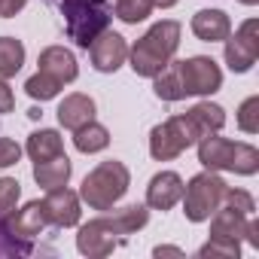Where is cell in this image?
<instances>
[{"label": "cell", "instance_id": "6da1fadb", "mask_svg": "<svg viewBox=\"0 0 259 259\" xmlns=\"http://www.w3.org/2000/svg\"><path fill=\"white\" fill-rule=\"evenodd\" d=\"M180 37H183V25L174 19H162L156 22L135 46H128V67L138 76L153 79L162 67H168L180 49Z\"/></svg>", "mask_w": 259, "mask_h": 259}, {"label": "cell", "instance_id": "7a4b0ae2", "mask_svg": "<svg viewBox=\"0 0 259 259\" xmlns=\"http://www.w3.org/2000/svg\"><path fill=\"white\" fill-rule=\"evenodd\" d=\"M128 186H132V171L119 159H110L85 174L79 186V201H85L92 210H113V204L122 201Z\"/></svg>", "mask_w": 259, "mask_h": 259}, {"label": "cell", "instance_id": "3957f363", "mask_svg": "<svg viewBox=\"0 0 259 259\" xmlns=\"http://www.w3.org/2000/svg\"><path fill=\"white\" fill-rule=\"evenodd\" d=\"M67 37L79 46L89 49L98 34H104L113 22V7L107 0H58Z\"/></svg>", "mask_w": 259, "mask_h": 259}, {"label": "cell", "instance_id": "277c9868", "mask_svg": "<svg viewBox=\"0 0 259 259\" xmlns=\"http://www.w3.org/2000/svg\"><path fill=\"white\" fill-rule=\"evenodd\" d=\"M229 183L220 177V171H201L195 174L189 183H183V213L189 223H207L213 217V210L223 204V195H226Z\"/></svg>", "mask_w": 259, "mask_h": 259}, {"label": "cell", "instance_id": "5b68a950", "mask_svg": "<svg viewBox=\"0 0 259 259\" xmlns=\"http://www.w3.org/2000/svg\"><path fill=\"white\" fill-rule=\"evenodd\" d=\"M195 144H198V138L192 132L186 113H177V116L153 125V132H150V156L156 162H171Z\"/></svg>", "mask_w": 259, "mask_h": 259}, {"label": "cell", "instance_id": "8992f818", "mask_svg": "<svg viewBox=\"0 0 259 259\" xmlns=\"http://www.w3.org/2000/svg\"><path fill=\"white\" fill-rule=\"evenodd\" d=\"M122 238L125 235L116 226L113 213L104 210L101 217H95V220H89V223L79 226V232H76V250L82 256H89V259H104V256H110L119 247Z\"/></svg>", "mask_w": 259, "mask_h": 259}, {"label": "cell", "instance_id": "52a82bcc", "mask_svg": "<svg viewBox=\"0 0 259 259\" xmlns=\"http://www.w3.org/2000/svg\"><path fill=\"white\" fill-rule=\"evenodd\" d=\"M177 67H180V79H183L186 98L189 95L207 98V95L223 89V70H220V64L210 55H192L186 61H177Z\"/></svg>", "mask_w": 259, "mask_h": 259}, {"label": "cell", "instance_id": "ba28073f", "mask_svg": "<svg viewBox=\"0 0 259 259\" xmlns=\"http://www.w3.org/2000/svg\"><path fill=\"white\" fill-rule=\"evenodd\" d=\"M223 58L229 64L232 73H247L256 58H259V22L256 19H247L235 34H229L223 40Z\"/></svg>", "mask_w": 259, "mask_h": 259}, {"label": "cell", "instance_id": "9c48e42d", "mask_svg": "<svg viewBox=\"0 0 259 259\" xmlns=\"http://www.w3.org/2000/svg\"><path fill=\"white\" fill-rule=\"evenodd\" d=\"M85 52H89L92 67L98 73H116L128 61V43H125V37L116 34V31H110V28L104 34H98Z\"/></svg>", "mask_w": 259, "mask_h": 259}, {"label": "cell", "instance_id": "30bf717a", "mask_svg": "<svg viewBox=\"0 0 259 259\" xmlns=\"http://www.w3.org/2000/svg\"><path fill=\"white\" fill-rule=\"evenodd\" d=\"M79 192L67 189V186H55V189H46V198H43V213H46V223L49 226H58V229H70V226H79V217H82V207H79Z\"/></svg>", "mask_w": 259, "mask_h": 259}, {"label": "cell", "instance_id": "8fae6325", "mask_svg": "<svg viewBox=\"0 0 259 259\" xmlns=\"http://www.w3.org/2000/svg\"><path fill=\"white\" fill-rule=\"evenodd\" d=\"M195 147H198V162H201L207 171H235V150H238V141L207 135V138H201Z\"/></svg>", "mask_w": 259, "mask_h": 259}, {"label": "cell", "instance_id": "7c38bea8", "mask_svg": "<svg viewBox=\"0 0 259 259\" xmlns=\"http://www.w3.org/2000/svg\"><path fill=\"white\" fill-rule=\"evenodd\" d=\"M183 195V177L177 171H159L147 186V207L150 210H171Z\"/></svg>", "mask_w": 259, "mask_h": 259}, {"label": "cell", "instance_id": "4fadbf2b", "mask_svg": "<svg viewBox=\"0 0 259 259\" xmlns=\"http://www.w3.org/2000/svg\"><path fill=\"white\" fill-rule=\"evenodd\" d=\"M37 64H40L37 70H43V73L55 76L61 85H67V82H73V79L79 76V67H76V55H73L70 49H64V46H46V49L40 52Z\"/></svg>", "mask_w": 259, "mask_h": 259}, {"label": "cell", "instance_id": "5bb4252c", "mask_svg": "<svg viewBox=\"0 0 259 259\" xmlns=\"http://www.w3.org/2000/svg\"><path fill=\"white\" fill-rule=\"evenodd\" d=\"M55 113H58V125H61V128L76 132V128H82L85 122L95 119V101H92L89 95H82V92H73V95H67V98L58 104Z\"/></svg>", "mask_w": 259, "mask_h": 259}, {"label": "cell", "instance_id": "9a60e30c", "mask_svg": "<svg viewBox=\"0 0 259 259\" xmlns=\"http://www.w3.org/2000/svg\"><path fill=\"white\" fill-rule=\"evenodd\" d=\"M7 226L13 235L25 238V241H34L49 223H46V213H43V201H28L22 210H13L7 217Z\"/></svg>", "mask_w": 259, "mask_h": 259}, {"label": "cell", "instance_id": "2e32d148", "mask_svg": "<svg viewBox=\"0 0 259 259\" xmlns=\"http://www.w3.org/2000/svg\"><path fill=\"white\" fill-rule=\"evenodd\" d=\"M186 119L192 125L195 138H207V135H220L223 125H226V110L220 104H210V101H198L195 107L186 110Z\"/></svg>", "mask_w": 259, "mask_h": 259}, {"label": "cell", "instance_id": "e0dca14e", "mask_svg": "<svg viewBox=\"0 0 259 259\" xmlns=\"http://www.w3.org/2000/svg\"><path fill=\"white\" fill-rule=\"evenodd\" d=\"M192 34L204 43H223L232 34V22L223 10H198L192 16Z\"/></svg>", "mask_w": 259, "mask_h": 259}, {"label": "cell", "instance_id": "ac0fdd59", "mask_svg": "<svg viewBox=\"0 0 259 259\" xmlns=\"http://www.w3.org/2000/svg\"><path fill=\"white\" fill-rule=\"evenodd\" d=\"M70 174H73V162H70L64 153H61V156H52V159H46V162H34V180H37V186H43V189L67 186Z\"/></svg>", "mask_w": 259, "mask_h": 259}, {"label": "cell", "instance_id": "d6986e66", "mask_svg": "<svg viewBox=\"0 0 259 259\" xmlns=\"http://www.w3.org/2000/svg\"><path fill=\"white\" fill-rule=\"evenodd\" d=\"M247 220H250L247 213H241V210H235L229 204H220L213 210V217H210V235L213 238H235V241H241L244 232H247Z\"/></svg>", "mask_w": 259, "mask_h": 259}, {"label": "cell", "instance_id": "ffe728a7", "mask_svg": "<svg viewBox=\"0 0 259 259\" xmlns=\"http://www.w3.org/2000/svg\"><path fill=\"white\" fill-rule=\"evenodd\" d=\"M25 153L31 156V162H46V159L64 153V138L55 132V128H40V132H34L28 138Z\"/></svg>", "mask_w": 259, "mask_h": 259}, {"label": "cell", "instance_id": "44dd1931", "mask_svg": "<svg viewBox=\"0 0 259 259\" xmlns=\"http://www.w3.org/2000/svg\"><path fill=\"white\" fill-rule=\"evenodd\" d=\"M73 147L82 153V156H95V153H104L110 147V132L101 125V122H85L82 128L73 132Z\"/></svg>", "mask_w": 259, "mask_h": 259}, {"label": "cell", "instance_id": "7402d4cb", "mask_svg": "<svg viewBox=\"0 0 259 259\" xmlns=\"http://www.w3.org/2000/svg\"><path fill=\"white\" fill-rule=\"evenodd\" d=\"M153 92H156V98L159 101H183L186 98V92H183V79H180V67H177V61H171L168 67H162L156 76H153Z\"/></svg>", "mask_w": 259, "mask_h": 259}, {"label": "cell", "instance_id": "603a6c76", "mask_svg": "<svg viewBox=\"0 0 259 259\" xmlns=\"http://www.w3.org/2000/svg\"><path fill=\"white\" fill-rule=\"evenodd\" d=\"M25 64V43L16 37H0V76L10 79Z\"/></svg>", "mask_w": 259, "mask_h": 259}, {"label": "cell", "instance_id": "cb8c5ba5", "mask_svg": "<svg viewBox=\"0 0 259 259\" xmlns=\"http://www.w3.org/2000/svg\"><path fill=\"white\" fill-rule=\"evenodd\" d=\"M153 13V0H113V16L125 25L147 22Z\"/></svg>", "mask_w": 259, "mask_h": 259}, {"label": "cell", "instance_id": "d4e9b609", "mask_svg": "<svg viewBox=\"0 0 259 259\" xmlns=\"http://www.w3.org/2000/svg\"><path fill=\"white\" fill-rule=\"evenodd\" d=\"M113 220H116V226L122 229V235H135V232H141V229L150 223V207H147V204H128V207L116 210Z\"/></svg>", "mask_w": 259, "mask_h": 259}, {"label": "cell", "instance_id": "484cf974", "mask_svg": "<svg viewBox=\"0 0 259 259\" xmlns=\"http://www.w3.org/2000/svg\"><path fill=\"white\" fill-rule=\"evenodd\" d=\"M64 85L55 79V76H49V73H43V70H37L34 76H28V82H25V92L34 98V101H52V98H58V92H61Z\"/></svg>", "mask_w": 259, "mask_h": 259}, {"label": "cell", "instance_id": "4316f807", "mask_svg": "<svg viewBox=\"0 0 259 259\" xmlns=\"http://www.w3.org/2000/svg\"><path fill=\"white\" fill-rule=\"evenodd\" d=\"M238 253H241V241H235V238H213L210 235V241L198 247L201 259H238Z\"/></svg>", "mask_w": 259, "mask_h": 259}, {"label": "cell", "instance_id": "83f0119b", "mask_svg": "<svg viewBox=\"0 0 259 259\" xmlns=\"http://www.w3.org/2000/svg\"><path fill=\"white\" fill-rule=\"evenodd\" d=\"M34 253V244L13 235L7 220H0V256H31Z\"/></svg>", "mask_w": 259, "mask_h": 259}, {"label": "cell", "instance_id": "f1b7e54d", "mask_svg": "<svg viewBox=\"0 0 259 259\" xmlns=\"http://www.w3.org/2000/svg\"><path fill=\"white\" fill-rule=\"evenodd\" d=\"M235 122H238V128L244 135H256L259 132V95H250L247 101H241Z\"/></svg>", "mask_w": 259, "mask_h": 259}, {"label": "cell", "instance_id": "f546056e", "mask_svg": "<svg viewBox=\"0 0 259 259\" xmlns=\"http://www.w3.org/2000/svg\"><path fill=\"white\" fill-rule=\"evenodd\" d=\"M256 171H259V150H256L253 144L238 141V150H235V171H232V174L253 177Z\"/></svg>", "mask_w": 259, "mask_h": 259}, {"label": "cell", "instance_id": "4dcf8cb0", "mask_svg": "<svg viewBox=\"0 0 259 259\" xmlns=\"http://www.w3.org/2000/svg\"><path fill=\"white\" fill-rule=\"evenodd\" d=\"M22 198V183L16 177H0V220H7Z\"/></svg>", "mask_w": 259, "mask_h": 259}, {"label": "cell", "instance_id": "1f68e13d", "mask_svg": "<svg viewBox=\"0 0 259 259\" xmlns=\"http://www.w3.org/2000/svg\"><path fill=\"white\" fill-rule=\"evenodd\" d=\"M223 204H229V207H235V210H241V213H247V217H253V210H256L253 195H250V192H244V189H232V186L226 189Z\"/></svg>", "mask_w": 259, "mask_h": 259}, {"label": "cell", "instance_id": "d6a6232c", "mask_svg": "<svg viewBox=\"0 0 259 259\" xmlns=\"http://www.w3.org/2000/svg\"><path fill=\"white\" fill-rule=\"evenodd\" d=\"M22 159V147L10 138H0V168H13Z\"/></svg>", "mask_w": 259, "mask_h": 259}, {"label": "cell", "instance_id": "836d02e7", "mask_svg": "<svg viewBox=\"0 0 259 259\" xmlns=\"http://www.w3.org/2000/svg\"><path fill=\"white\" fill-rule=\"evenodd\" d=\"M13 107H16V95H13V89L7 85V79L0 76V116H4V113H13Z\"/></svg>", "mask_w": 259, "mask_h": 259}, {"label": "cell", "instance_id": "e575fe53", "mask_svg": "<svg viewBox=\"0 0 259 259\" xmlns=\"http://www.w3.org/2000/svg\"><path fill=\"white\" fill-rule=\"evenodd\" d=\"M28 7V0H0V19H13Z\"/></svg>", "mask_w": 259, "mask_h": 259}, {"label": "cell", "instance_id": "d590c367", "mask_svg": "<svg viewBox=\"0 0 259 259\" xmlns=\"http://www.w3.org/2000/svg\"><path fill=\"white\" fill-rule=\"evenodd\" d=\"M244 238H247L250 247H259V223H256L253 217L247 220V232H244Z\"/></svg>", "mask_w": 259, "mask_h": 259}, {"label": "cell", "instance_id": "8d00e7d4", "mask_svg": "<svg viewBox=\"0 0 259 259\" xmlns=\"http://www.w3.org/2000/svg\"><path fill=\"white\" fill-rule=\"evenodd\" d=\"M153 256H159V259H162V256H183V250H180V247H165V244H162V247L153 250Z\"/></svg>", "mask_w": 259, "mask_h": 259}, {"label": "cell", "instance_id": "74e56055", "mask_svg": "<svg viewBox=\"0 0 259 259\" xmlns=\"http://www.w3.org/2000/svg\"><path fill=\"white\" fill-rule=\"evenodd\" d=\"M177 4H180V0H153V10H171Z\"/></svg>", "mask_w": 259, "mask_h": 259}, {"label": "cell", "instance_id": "f35d334b", "mask_svg": "<svg viewBox=\"0 0 259 259\" xmlns=\"http://www.w3.org/2000/svg\"><path fill=\"white\" fill-rule=\"evenodd\" d=\"M238 4H244V7H256L259 0H238Z\"/></svg>", "mask_w": 259, "mask_h": 259}, {"label": "cell", "instance_id": "ab89813d", "mask_svg": "<svg viewBox=\"0 0 259 259\" xmlns=\"http://www.w3.org/2000/svg\"><path fill=\"white\" fill-rule=\"evenodd\" d=\"M46 4H55V0H46Z\"/></svg>", "mask_w": 259, "mask_h": 259}]
</instances>
